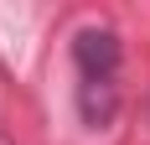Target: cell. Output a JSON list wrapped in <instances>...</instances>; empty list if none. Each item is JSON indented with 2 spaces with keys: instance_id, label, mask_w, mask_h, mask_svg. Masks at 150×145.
I'll return each mask as SVG.
<instances>
[{
  "instance_id": "obj_2",
  "label": "cell",
  "mask_w": 150,
  "mask_h": 145,
  "mask_svg": "<svg viewBox=\"0 0 150 145\" xmlns=\"http://www.w3.org/2000/svg\"><path fill=\"white\" fill-rule=\"evenodd\" d=\"M78 109H83V119H88L93 130L114 124V114H119V88H114V78H83Z\"/></svg>"
},
{
  "instance_id": "obj_3",
  "label": "cell",
  "mask_w": 150,
  "mask_h": 145,
  "mask_svg": "<svg viewBox=\"0 0 150 145\" xmlns=\"http://www.w3.org/2000/svg\"><path fill=\"white\" fill-rule=\"evenodd\" d=\"M0 145H16V140H11V130H5V124H0Z\"/></svg>"
},
{
  "instance_id": "obj_1",
  "label": "cell",
  "mask_w": 150,
  "mask_h": 145,
  "mask_svg": "<svg viewBox=\"0 0 150 145\" xmlns=\"http://www.w3.org/2000/svg\"><path fill=\"white\" fill-rule=\"evenodd\" d=\"M73 57L83 68V78H114V68H119V36L104 31V26H83L73 36Z\"/></svg>"
}]
</instances>
